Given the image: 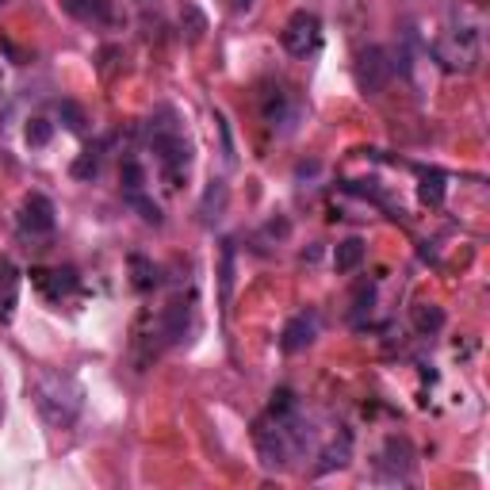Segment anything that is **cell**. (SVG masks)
Listing matches in <instances>:
<instances>
[{
	"label": "cell",
	"instance_id": "9a60e30c",
	"mask_svg": "<svg viewBox=\"0 0 490 490\" xmlns=\"http://www.w3.org/2000/svg\"><path fill=\"white\" fill-rule=\"evenodd\" d=\"M184 329H188V303L177 299V303H169V310H165V338L181 341Z\"/></svg>",
	"mask_w": 490,
	"mask_h": 490
},
{
	"label": "cell",
	"instance_id": "277c9868",
	"mask_svg": "<svg viewBox=\"0 0 490 490\" xmlns=\"http://www.w3.org/2000/svg\"><path fill=\"white\" fill-rule=\"evenodd\" d=\"M391 74H395V62H391V54L383 46H364L357 54V84H360V93H368V96L383 93L391 84Z\"/></svg>",
	"mask_w": 490,
	"mask_h": 490
},
{
	"label": "cell",
	"instance_id": "8992f818",
	"mask_svg": "<svg viewBox=\"0 0 490 490\" xmlns=\"http://www.w3.org/2000/svg\"><path fill=\"white\" fill-rule=\"evenodd\" d=\"M20 230L31 238H43L54 230V203L46 196H27L20 207Z\"/></svg>",
	"mask_w": 490,
	"mask_h": 490
},
{
	"label": "cell",
	"instance_id": "7c38bea8",
	"mask_svg": "<svg viewBox=\"0 0 490 490\" xmlns=\"http://www.w3.org/2000/svg\"><path fill=\"white\" fill-rule=\"evenodd\" d=\"M360 260H364V241L360 238H345L338 245V253H334V269L338 272H353Z\"/></svg>",
	"mask_w": 490,
	"mask_h": 490
},
{
	"label": "cell",
	"instance_id": "7a4b0ae2",
	"mask_svg": "<svg viewBox=\"0 0 490 490\" xmlns=\"http://www.w3.org/2000/svg\"><path fill=\"white\" fill-rule=\"evenodd\" d=\"M34 402L50 426H69L81 410V387L69 376H43L34 387Z\"/></svg>",
	"mask_w": 490,
	"mask_h": 490
},
{
	"label": "cell",
	"instance_id": "ba28073f",
	"mask_svg": "<svg viewBox=\"0 0 490 490\" xmlns=\"http://www.w3.org/2000/svg\"><path fill=\"white\" fill-rule=\"evenodd\" d=\"M34 279H39V288L50 295V299H62V295H69L77 288V272L74 269H50V272H34Z\"/></svg>",
	"mask_w": 490,
	"mask_h": 490
},
{
	"label": "cell",
	"instance_id": "4fadbf2b",
	"mask_svg": "<svg viewBox=\"0 0 490 490\" xmlns=\"http://www.w3.org/2000/svg\"><path fill=\"white\" fill-rule=\"evenodd\" d=\"M445 326V310L433 307V303H417L414 307V329L417 334H436Z\"/></svg>",
	"mask_w": 490,
	"mask_h": 490
},
{
	"label": "cell",
	"instance_id": "cb8c5ba5",
	"mask_svg": "<svg viewBox=\"0 0 490 490\" xmlns=\"http://www.w3.org/2000/svg\"><path fill=\"white\" fill-rule=\"evenodd\" d=\"M230 8H234V12H250L253 0H230Z\"/></svg>",
	"mask_w": 490,
	"mask_h": 490
},
{
	"label": "cell",
	"instance_id": "9c48e42d",
	"mask_svg": "<svg viewBox=\"0 0 490 490\" xmlns=\"http://www.w3.org/2000/svg\"><path fill=\"white\" fill-rule=\"evenodd\" d=\"M226 200H230L226 184H222V181H211V184H207V191H203V200H200V219H203L207 226L219 222L222 211H226Z\"/></svg>",
	"mask_w": 490,
	"mask_h": 490
},
{
	"label": "cell",
	"instance_id": "ac0fdd59",
	"mask_svg": "<svg viewBox=\"0 0 490 490\" xmlns=\"http://www.w3.org/2000/svg\"><path fill=\"white\" fill-rule=\"evenodd\" d=\"M131 265H134V272H138V276H134V288H138V291H146V288H153V284H157V269L150 265V260L134 257Z\"/></svg>",
	"mask_w": 490,
	"mask_h": 490
},
{
	"label": "cell",
	"instance_id": "3957f363",
	"mask_svg": "<svg viewBox=\"0 0 490 490\" xmlns=\"http://www.w3.org/2000/svg\"><path fill=\"white\" fill-rule=\"evenodd\" d=\"M433 54H436V62H441L445 69H452V74H456V69H460V74L475 69V62H479V27H471V24L448 27L441 39H436Z\"/></svg>",
	"mask_w": 490,
	"mask_h": 490
},
{
	"label": "cell",
	"instance_id": "e0dca14e",
	"mask_svg": "<svg viewBox=\"0 0 490 490\" xmlns=\"http://www.w3.org/2000/svg\"><path fill=\"white\" fill-rule=\"evenodd\" d=\"M230 288H234V245H222V303H230Z\"/></svg>",
	"mask_w": 490,
	"mask_h": 490
},
{
	"label": "cell",
	"instance_id": "6da1fadb",
	"mask_svg": "<svg viewBox=\"0 0 490 490\" xmlns=\"http://www.w3.org/2000/svg\"><path fill=\"white\" fill-rule=\"evenodd\" d=\"M146 138H150V146L153 153L162 157V165L177 177V172L188 169L191 162V146H188V138H184V127H181V119L172 108H162V112H153L150 122H146Z\"/></svg>",
	"mask_w": 490,
	"mask_h": 490
},
{
	"label": "cell",
	"instance_id": "ffe728a7",
	"mask_svg": "<svg viewBox=\"0 0 490 490\" xmlns=\"http://www.w3.org/2000/svg\"><path fill=\"white\" fill-rule=\"evenodd\" d=\"M134 207H138V211H142V219L146 222H153V226H162V207H157V203H150L146 196H142V191H131V196H127Z\"/></svg>",
	"mask_w": 490,
	"mask_h": 490
},
{
	"label": "cell",
	"instance_id": "603a6c76",
	"mask_svg": "<svg viewBox=\"0 0 490 490\" xmlns=\"http://www.w3.org/2000/svg\"><path fill=\"white\" fill-rule=\"evenodd\" d=\"M122 184H127V191H142V169H138L134 162L122 165Z\"/></svg>",
	"mask_w": 490,
	"mask_h": 490
},
{
	"label": "cell",
	"instance_id": "5b68a950",
	"mask_svg": "<svg viewBox=\"0 0 490 490\" xmlns=\"http://www.w3.org/2000/svg\"><path fill=\"white\" fill-rule=\"evenodd\" d=\"M284 50L291 58H307V54H314L318 50V43H322V24H318V15L314 12H295L291 20L284 24Z\"/></svg>",
	"mask_w": 490,
	"mask_h": 490
},
{
	"label": "cell",
	"instance_id": "d6986e66",
	"mask_svg": "<svg viewBox=\"0 0 490 490\" xmlns=\"http://www.w3.org/2000/svg\"><path fill=\"white\" fill-rule=\"evenodd\" d=\"M58 112H62V122H65L69 131H84V122H89L74 100H62V103H58Z\"/></svg>",
	"mask_w": 490,
	"mask_h": 490
},
{
	"label": "cell",
	"instance_id": "8fae6325",
	"mask_svg": "<svg viewBox=\"0 0 490 490\" xmlns=\"http://www.w3.org/2000/svg\"><path fill=\"white\" fill-rule=\"evenodd\" d=\"M69 12L84 24H108L112 20V5L108 0H69Z\"/></svg>",
	"mask_w": 490,
	"mask_h": 490
},
{
	"label": "cell",
	"instance_id": "30bf717a",
	"mask_svg": "<svg viewBox=\"0 0 490 490\" xmlns=\"http://www.w3.org/2000/svg\"><path fill=\"white\" fill-rule=\"evenodd\" d=\"M15 295H20V272L8 260H0V318H12Z\"/></svg>",
	"mask_w": 490,
	"mask_h": 490
},
{
	"label": "cell",
	"instance_id": "2e32d148",
	"mask_svg": "<svg viewBox=\"0 0 490 490\" xmlns=\"http://www.w3.org/2000/svg\"><path fill=\"white\" fill-rule=\"evenodd\" d=\"M348 464V436H341V445H329L322 452V464H318V475H326V471L334 467H345Z\"/></svg>",
	"mask_w": 490,
	"mask_h": 490
},
{
	"label": "cell",
	"instance_id": "44dd1931",
	"mask_svg": "<svg viewBox=\"0 0 490 490\" xmlns=\"http://www.w3.org/2000/svg\"><path fill=\"white\" fill-rule=\"evenodd\" d=\"M50 134H54V127H50L46 119H31V122H27V142H31V146H46Z\"/></svg>",
	"mask_w": 490,
	"mask_h": 490
},
{
	"label": "cell",
	"instance_id": "52a82bcc",
	"mask_svg": "<svg viewBox=\"0 0 490 490\" xmlns=\"http://www.w3.org/2000/svg\"><path fill=\"white\" fill-rule=\"evenodd\" d=\"M314 338H318V318L314 314H295L284 326V334H279V345H284V353H303L307 345H314Z\"/></svg>",
	"mask_w": 490,
	"mask_h": 490
},
{
	"label": "cell",
	"instance_id": "5bb4252c",
	"mask_svg": "<svg viewBox=\"0 0 490 490\" xmlns=\"http://www.w3.org/2000/svg\"><path fill=\"white\" fill-rule=\"evenodd\" d=\"M417 196H422V203L429 207H441L445 200V172H422V184H417Z\"/></svg>",
	"mask_w": 490,
	"mask_h": 490
},
{
	"label": "cell",
	"instance_id": "7402d4cb",
	"mask_svg": "<svg viewBox=\"0 0 490 490\" xmlns=\"http://www.w3.org/2000/svg\"><path fill=\"white\" fill-rule=\"evenodd\" d=\"M96 169H100V153L96 150H89L81 157V162L74 165V177H81V181H89V177H96Z\"/></svg>",
	"mask_w": 490,
	"mask_h": 490
}]
</instances>
